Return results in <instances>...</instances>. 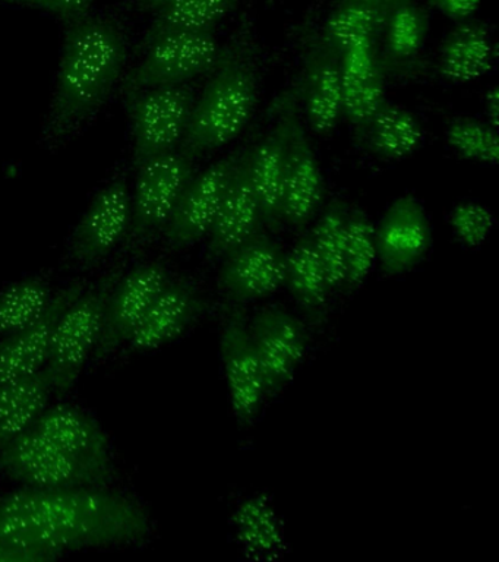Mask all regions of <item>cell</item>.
Masks as SVG:
<instances>
[{
  "label": "cell",
  "instance_id": "obj_9",
  "mask_svg": "<svg viewBox=\"0 0 499 562\" xmlns=\"http://www.w3.org/2000/svg\"><path fill=\"white\" fill-rule=\"evenodd\" d=\"M249 333L264 372L266 397L291 384L308 350L305 324L280 305H266L248 318Z\"/></svg>",
  "mask_w": 499,
  "mask_h": 562
},
{
  "label": "cell",
  "instance_id": "obj_26",
  "mask_svg": "<svg viewBox=\"0 0 499 562\" xmlns=\"http://www.w3.org/2000/svg\"><path fill=\"white\" fill-rule=\"evenodd\" d=\"M286 284L309 323L321 325L331 290L310 233L302 236L287 254Z\"/></svg>",
  "mask_w": 499,
  "mask_h": 562
},
{
  "label": "cell",
  "instance_id": "obj_24",
  "mask_svg": "<svg viewBox=\"0 0 499 562\" xmlns=\"http://www.w3.org/2000/svg\"><path fill=\"white\" fill-rule=\"evenodd\" d=\"M495 46L488 26L479 21H460L446 35L438 57V72L446 81H476L492 69Z\"/></svg>",
  "mask_w": 499,
  "mask_h": 562
},
{
  "label": "cell",
  "instance_id": "obj_41",
  "mask_svg": "<svg viewBox=\"0 0 499 562\" xmlns=\"http://www.w3.org/2000/svg\"><path fill=\"white\" fill-rule=\"evenodd\" d=\"M139 7L151 9V11H159L165 4L172 2V0H135Z\"/></svg>",
  "mask_w": 499,
  "mask_h": 562
},
{
  "label": "cell",
  "instance_id": "obj_14",
  "mask_svg": "<svg viewBox=\"0 0 499 562\" xmlns=\"http://www.w3.org/2000/svg\"><path fill=\"white\" fill-rule=\"evenodd\" d=\"M242 148L194 175L163 232L170 249H185L208 236Z\"/></svg>",
  "mask_w": 499,
  "mask_h": 562
},
{
  "label": "cell",
  "instance_id": "obj_21",
  "mask_svg": "<svg viewBox=\"0 0 499 562\" xmlns=\"http://www.w3.org/2000/svg\"><path fill=\"white\" fill-rule=\"evenodd\" d=\"M324 195L321 169L313 144L297 112L291 122L286 184L283 196V223L304 228L317 213Z\"/></svg>",
  "mask_w": 499,
  "mask_h": 562
},
{
  "label": "cell",
  "instance_id": "obj_1",
  "mask_svg": "<svg viewBox=\"0 0 499 562\" xmlns=\"http://www.w3.org/2000/svg\"><path fill=\"white\" fill-rule=\"evenodd\" d=\"M150 535L151 520L141 505L106 486L29 487L0 498V540L23 549L34 562L81 549L138 544Z\"/></svg>",
  "mask_w": 499,
  "mask_h": 562
},
{
  "label": "cell",
  "instance_id": "obj_6",
  "mask_svg": "<svg viewBox=\"0 0 499 562\" xmlns=\"http://www.w3.org/2000/svg\"><path fill=\"white\" fill-rule=\"evenodd\" d=\"M141 61L124 79L125 95L169 86H181L212 72L222 47L214 31L170 33L144 44Z\"/></svg>",
  "mask_w": 499,
  "mask_h": 562
},
{
  "label": "cell",
  "instance_id": "obj_33",
  "mask_svg": "<svg viewBox=\"0 0 499 562\" xmlns=\"http://www.w3.org/2000/svg\"><path fill=\"white\" fill-rule=\"evenodd\" d=\"M55 293L42 277L12 284L0 293V336H10L36 323L49 310Z\"/></svg>",
  "mask_w": 499,
  "mask_h": 562
},
{
  "label": "cell",
  "instance_id": "obj_31",
  "mask_svg": "<svg viewBox=\"0 0 499 562\" xmlns=\"http://www.w3.org/2000/svg\"><path fill=\"white\" fill-rule=\"evenodd\" d=\"M238 2L239 0H172L156 11V18L139 47L165 34L214 31Z\"/></svg>",
  "mask_w": 499,
  "mask_h": 562
},
{
  "label": "cell",
  "instance_id": "obj_22",
  "mask_svg": "<svg viewBox=\"0 0 499 562\" xmlns=\"http://www.w3.org/2000/svg\"><path fill=\"white\" fill-rule=\"evenodd\" d=\"M33 429L82 463L112 476V447L107 435L80 408L71 404L47 407Z\"/></svg>",
  "mask_w": 499,
  "mask_h": 562
},
{
  "label": "cell",
  "instance_id": "obj_34",
  "mask_svg": "<svg viewBox=\"0 0 499 562\" xmlns=\"http://www.w3.org/2000/svg\"><path fill=\"white\" fill-rule=\"evenodd\" d=\"M345 281L344 290L354 293L361 289L378 262L375 226L365 211L352 206L345 218Z\"/></svg>",
  "mask_w": 499,
  "mask_h": 562
},
{
  "label": "cell",
  "instance_id": "obj_5",
  "mask_svg": "<svg viewBox=\"0 0 499 562\" xmlns=\"http://www.w3.org/2000/svg\"><path fill=\"white\" fill-rule=\"evenodd\" d=\"M135 170L129 232L124 241L131 254L141 252L157 236L163 235L183 191L194 178V158L174 149L143 162Z\"/></svg>",
  "mask_w": 499,
  "mask_h": 562
},
{
  "label": "cell",
  "instance_id": "obj_25",
  "mask_svg": "<svg viewBox=\"0 0 499 562\" xmlns=\"http://www.w3.org/2000/svg\"><path fill=\"white\" fill-rule=\"evenodd\" d=\"M52 394L45 369L23 380L0 384V451L33 428L49 406Z\"/></svg>",
  "mask_w": 499,
  "mask_h": 562
},
{
  "label": "cell",
  "instance_id": "obj_12",
  "mask_svg": "<svg viewBox=\"0 0 499 562\" xmlns=\"http://www.w3.org/2000/svg\"><path fill=\"white\" fill-rule=\"evenodd\" d=\"M222 359L231 408L240 426L251 425L266 398L264 372L248 327V316L236 305L223 314Z\"/></svg>",
  "mask_w": 499,
  "mask_h": 562
},
{
  "label": "cell",
  "instance_id": "obj_36",
  "mask_svg": "<svg viewBox=\"0 0 499 562\" xmlns=\"http://www.w3.org/2000/svg\"><path fill=\"white\" fill-rule=\"evenodd\" d=\"M495 223L492 211L477 202H462L450 214V226L455 237L467 248H479Z\"/></svg>",
  "mask_w": 499,
  "mask_h": 562
},
{
  "label": "cell",
  "instance_id": "obj_37",
  "mask_svg": "<svg viewBox=\"0 0 499 562\" xmlns=\"http://www.w3.org/2000/svg\"><path fill=\"white\" fill-rule=\"evenodd\" d=\"M0 2L43 9V11L56 13L68 22L86 15L94 0H0Z\"/></svg>",
  "mask_w": 499,
  "mask_h": 562
},
{
  "label": "cell",
  "instance_id": "obj_32",
  "mask_svg": "<svg viewBox=\"0 0 499 562\" xmlns=\"http://www.w3.org/2000/svg\"><path fill=\"white\" fill-rule=\"evenodd\" d=\"M349 206L332 200L310 232L315 250L326 271L331 294L344 289L345 218Z\"/></svg>",
  "mask_w": 499,
  "mask_h": 562
},
{
  "label": "cell",
  "instance_id": "obj_20",
  "mask_svg": "<svg viewBox=\"0 0 499 562\" xmlns=\"http://www.w3.org/2000/svg\"><path fill=\"white\" fill-rule=\"evenodd\" d=\"M300 94L313 130L318 135H330L343 117L341 55L326 46L317 34L306 43Z\"/></svg>",
  "mask_w": 499,
  "mask_h": 562
},
{
  "label": "cell",
  "instance_id": "obj_8",
  "mask_svg": "<svg viewBox=\"0 0 499 562\" xmlns=\"http://www.w3.org/2000/svg\"><path fill=\"white\" fill-rule=\"evenodd\" d=\"M0 469L34 490L107 486L112 479L111 474L82 463L33 428L0 451Z\"/></svg>",
  "mask_w": 499,
  "mask_h": 562
},
{
  "label": "cell",
  "instance_id": "obj_30",
  "mask_svg": "<svg viewBox=\"0 0 499 562\" xmlns=\"http://www.w3.org/2000/svg\"><path fill=\"white\" fill-rule=\"evenodd\" d=\"M234 526L240 547L256 558H275L286 549L277 513L264 495L240 503L234 514Z\"/></svg>",
  "mask_w": 499,
  "mask_h": 562
},
{
  "label": "cell",
  "instance_id": "obj_16",
  "mask_svg": "<svg viewBox=\"0 0 499 562\" xmlns=\"http://www.w3.org/2000/svg\"><path fill=\"white\" fill-rule=\"evenodd\" d=\"M375 240L384 274H405L418 266L432 244L431 223L418 198H397L375 227Z\"/></svg>",
  "mask_w": 499,
  "mask_h": 562
},
{
  "label": "cell",
  "instance_id": "obj_23",
  "mask_svg": "<svg viewBox=\"0 0 499 562\" xmlns=\"http://www.w3.org/2000/svg\"><path fill=\"white\" fill-rule=\"evenodd\" d=\"M81 288L77 283L55 293L41 319L0 341V384L23 380L45 369L56 321Z\"/></svg>",
  "mask_w": 499,
  "mask_h": 562
},
{
  "label": "cell",
  "instance_id": "obj_39",
  "mask_svg": "<svg viewBox=\"0 0 499 562\" xmlns=\"http://www.w3.org/2000/svg\"><path fill=\"white\" fill-rule=\"evenodd\" d=\"M485 112L488 123L498 130L499 125V92L497 87L490 88L485 95Z\"/></svg>",
  "mask_w": 499,
  "mask_h": 562
},
{
  "label": "cell",
  "instance_id": "obj_29",
  "mask_svg": "<svg viewBox=\"0 0 499 562\" xmlns=\"http://www.w3.org/2000/svg\"><path fill=\"white\" fill-rule=\"evenodd\" d=\"M385 53L383 61L385 72L413 68L422 52L428 33V15L415 2L398 4L388 13L384 26Z\"/></svg>",
  "mask_w": 499,
  "mask_h": 562
},
{
  "label": "cell",
  "instance_id": "obj_15",
  "mask_svg": "<svg viewBox=\"0 0 499 562\" xmlns=\"http://www.w3.org/2000/svg\"><path fill=\"white\" fill-rule=\"evenodd\" d=\"M295 92L286 95L277 119L270 130L248 151L249 176L260 202L262 223L270 231L283 224V196L286 184L288 138L291 122L296 110Z\"/></svg>",
  "mask_w": 499,
  "mask_h": 562
},
{
  "label": "cell",
  "instance_id": "obj_2",
  "mask_svg": "<svg viewBox=\"0 0 499 562\" xmlns=\"http://www.w3.org/2000/svg\"><path fill=\"white\" fill-rule=\"evenodd\" d=\"M126 56L124 31L111 18L86 13L67 22L54 100L43 130L47 147L71 138L106 103Z\"/></svg>",
  "mask_w": 499,
  "mask_h": 562
},
{
  "label": "cell",
  "instance_id": "obj_35",
  "mask_svg": "<svg viewBox=\"0 0 499 562\" xmlns=\"http://www.w3.org/2000/svg\"><path fill=\"white\" fill-rule=\"evenodd\" d=\"M450 147L467 160L497 165L499 160L498 130L489 123L460 117L446 127Z\"/></svg>",
  "mask_w": 499,
  "mask_h": 562
},
{
  "label": "cell",
  "instance_id": "obj_4",
  "mask_svg": "<svg viewBox=\"0 0 499 562\" xmlns=\"http://www.w3.org/2000/svg\"><path fill=\"white\" fill-rule=\"evenodd\" d=\"M120 276L121 272H113L90 288L82 285L56 321L45 367L55 394L68 393L94 355L109 294Z\"/></svg>",
  "mask_w": 499,
  "mask_h": 562
},
{
  "label": "cell",
  "instance_id": "obj_27",
  "mask_svg": "<svg viewBox=\"0 0 499 562\" xmlns=\"http://www.w3.org/2000/svg\"><path fill=\"white\" fill-rule=\"evenodd\" d=\"M422 140L423 131L418 119L401 105L385 100L367 125L362 144L376 156L400 160L411 156Z\"/></svg>",
  "mask_w": 499,
  "mask_h": 562
},
{
  "label": "cell",
  "instance_id": "obj_11",
  "mask_svg": "<svg viewBox=\"0 0 499 562\" xmlns=\"http://www.w3.org/2000/svg\"><path fill=\"white\" fill-rule=\"evenodd\" d=\"M170 279L168 267L161 262L141 263L128 274L120 276L109 294L94 359H109L128 342Z\"/></svg>",
  "mask_w": 499,
  "mask_h": 562
},
{
  "label": "cell",
  "instance_id": "obj_38",
  "mask_svg": "<svg viewBox=\"0 0 499 562\" xmlns=\"http://www.w3.org/2000/svg\"><path fill=\"white\" fill-rule=\"evenodd\" d=\"M428 3L429 7L454 21L467 20L480 7V0H428Z\"/></svg>",
  "mask_w": 499,
  "mask_h": 562
},
{
  "label": "cell",
  "instance_id": "obj_40",
  "mask_svg": "<svg viewBox=\"0 0 499 562\" xmlns=\"http://www.w3.org/2000/svg\"><path fill=\"white\" fill-rule=\"evenodd\" d=\"M0 562H34V560L23 549L16 548L5 540H0Z\"/></svg>",
  "mask_w": 499,
  "mask_h": 562
},
{
  "label": "cell",
  "instance_id": "obj_28",
  "mask_svg": "<svg viewBox=\"0 0 499 562\" xmlns=\"http://www.w3.org/2000/svg\"><path fill=\"white\" fill-rule=\"evenodd\" d=\"M392 8L371 0H343L324 22L317 37L331 50L343 55L363 38H376L384 31Z\"/></svg>",
  "mask_w": 499,
  "mask_h": 562
},
{
  "label": "cell",
  "instance_id": "obj_7",
  "mask_svg": "<svg viewBox=\"0 0 499 562\" xmlns=\"http://www.w3.org/2000/svg\"><path fill=\"white\" fill-rule=\"evenodd\" d=\"M134 140V167L178 149L185 136L194 88L190 83L148 88L126 95Z\"/></svg>",
  "mask_w": 499,
  "mask_h": 562
},
{
  "label": "cell",
  "instance_id": "obj_17",
  "mask_svg": "<svg viewBox=\"0 0 499 562\" xmlns=\"http://www.w3.org/2000/svg\"><path fill=\"white\" fill-rule=\"evenodd\" d=\"M204 294L192 280L170 279L148 307L126 346L129 350L151 351L181 337L204 314Z\"/></svg>",
  "mask_w": 499,
  "mask_h": 562
},
{
  "label": "cell",
  "instance_id": "obj_42",
  "mask_svg": "<svg viewBox=\"0 0 499 562\" xmlns=\"http://www.w3.org/2000/svg\"><path fill=\"white\" fill-rule=\"evenodd\" d=\"M371 2L383 4L387 8H396L398 4L413 2V0H371Z\"/></svg>",
  "mask_w": 499,
  "mask_h": 562
},
{
  "label": "cell",
  "instance_id": "obj_10",
  "mask_svg": "<svg viewBox=\"0 0 499 562\" xmlns=\"http://www.w3.org/2000/svg\"><path fill=\"white\" fill-rule=\"evenodd\" d=\"M218 289L231 305L260 301L286 284L287 254L264 231L222 259Z\"/></svg>",
  "mask_w": 499,
  "mask_h": 562
},
{
  "label": "cell",
  "instance_id": "obj_19",
  "mask_svg": "<svg viewBox=\"0 0 499 562\" xmlns=\"http://www.w3.org/2000/svg\"><path fill=\"white\" fill-rule=\"evenodd\" d=\"M249 148H242L229 187L208 232L209 259H223L243 241L262 232L260 202L253 191L248 167Z\"/></svg>",
  "mask_w": 499,
  "mask_h": 562
},
{
  "label": "cell",
  "instance_id": "obj_13",
  "mask_svg": "<svg viewBox=\"0 0 499 562\" xmlns=\"http://www.w3.org/2000/svg\"><path fill=\"white\" fill-rule=\"evenodd\" d=\"M131 192L125 171H120L94 198L73 232L69 258L81 268L98 266L128 236Z\"/></svg>",
  "mask_w": 499,
  "mask_h": 562
},
{
  "label": "cell",
  "instance_id": "obj_18",
  "mask_svg": "<svg viewBox=\"0 0 499 562\" xmlns=\"http://www.w3.org/2000/svg\"><path fill=\"white\" fill-rule=\"evenodd\" d=\"M385 69L375 38H363L341 55L343 116L362 143L366 127L385 101Z\"/></svg>",
  "mask_w": 499,
  "mask_h": 562
},
{
  "label": "cell",
  "instance_id": "obj_3",
  "mask_svg": "<svg viewBox=\"0 0 499 562\" xmlns=\"http://www.w3.org/2000/svg\"><path fill=\"white\" fill-rule=\"evenodd\" d=\"M258 68L248 44L223 50L212 78L195 100L181 151L191 158L216 151L238 138L256 112Z\"/></svg>",
  "mask_w": 499,
  "mask_h": 562
}]
</instances>
